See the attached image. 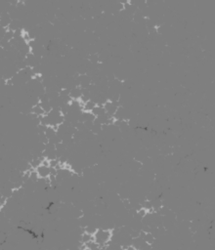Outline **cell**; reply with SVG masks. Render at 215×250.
<instances>
[{
  "label": "cell",
  "mask_w": 215,
  "mask_h": 250,
  "mask_svg": "<svg viewBox=\"0 0 215 250\" xmlns=\"http://www.w3.org/2000/svg\"><path fill=\"white\" fill-rule=\"evenodd\" d=\"M36 172L38 173L40 178L42 179H46L47 177L50 176V167H46L43 166V165H40L39 167L36 168Z\"/></svg>",
  "instance_id": "7a4b0ae2"
},
{
  "label": "cell",
  "mask_w": 215,
  "mask_h": 250,
  "mask_svg": "<svg viewBox=\"0 0 215 250\" xmlns=\"http://www.w3.org/2000/svg\"><path fill=\"white\" fill-rule=\"evenodd\" d=\"M125 250H137V249H136V248H134V247L132 246V245H129V246H128Z\"/></svg>",
  "instance_id": "3957f363"
},
{
  "label": "cell",
  "mask_w": 215,
  "mask_h": 250,
  "mask_svg": "<svg viewBox=\"0 0 215 250\" xmlns=\"http://www.w3.org/2000/svg\"><path fill=\"white\" fill-rule=\"evenodd\" d=\"M113 237V231L111 230H103L99 229L94 233V239L100 247H105L111 240Z\"/></svg>",
  "instance_id": "6da1fadb"
}]
</instances>
